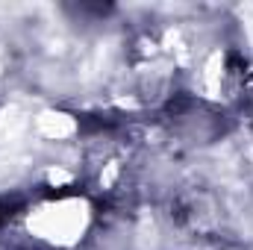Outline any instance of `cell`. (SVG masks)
<instances>
[{
	"label": "cell",
	"instance_id": "obj_1",
	"mask_svg": "<svg viewBox=\"0 0 253 250\" xmlns=\"http://www.w3.org/2000/svg\"><path fill=\"white\" fill-rule=\"evenodd\" d=\"M91 224V209L85 197H56L44 200L27 212V233L59 248H74Z\"/></svg>",
	"mask_w": 253,
	"mask_h": 250
}]
</instances>
